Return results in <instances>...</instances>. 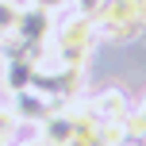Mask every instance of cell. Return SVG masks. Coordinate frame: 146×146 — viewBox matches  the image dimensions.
<instances>
[{
  "label": "cell",
  "instance_id": "277c9868",
  "mask_svg": "<svg viewBox=\"0 0 146 146\" xmlns=\"http://www.w3.org/2000/svg\"><path fill=\"white\" fill-rule=\"evenodd\" d=\"M15 108V115H19V123H38V119H46L54 108H58V100H54V92H42V88L31 81L27 88H19V92H12V100H8Z\"/></svg>",
  "mask_w": 146,
  "mask_h": 146
},
{
  "label": "cell",
  "instance_id": "8fae6325",
  "mask_svg": "<svg viewBox=\"0 0 146 146\" xmlns=\"http://www.w3.org/2000/svg\"><path fill=\"white\" fill-rule=\"evenodd\" d=\"M31 4H35V8H42V12H50V15H54V12H62V8H66L69 0H31Z\"/></svg>",
  "mask_w": 146,
  "mask_h": 146
},
{
  "label": "cell",
  "instance_id": "7c38bea8",
  "mask_svg": "<svg viewBox=\"0 0 146 146\" xmlns=\"http://www.w3.org/2000/svg\"><path fill=\"white\" fill-rule=\"evenodd\" d=\"M12 146H42V142H12Z\"/></svg>",
  "mask_w": 146,
  "mask_h": 146
},
{
  "label": "cell",
  "instance_id": "6da1fadb",
  "mask_svg": "<svg viewBox=\"0 0 146 146\" xmlns=\"http://www.w3.org/2000/svg\"><path fill=\"white\" fill-rule=\"evenodd\" d=\"M92 23H96V38L123 42V38L142 35L146 8H142V0H104V4L92 12Z\"/></svg>",
  "mask_w": 146,
  "mask_h": 146
},
{
  "label": "cell",
  "instance_id": "7a4b0ae2",
  "mask_svg": "<svg viewBox=\"0 0 146 146\" xmlns=\"http://www.w3.org/2000/svg\"><path fill=\"white\" fill-rule=\"evenodd\" d=\"M54 50L62 54V62L66 66H81L85 69V62L92 58V46H96V23L92 15H69L62 27H54Z\"/></svg>",
  "mask_w": 146,
  "mask_h": 146
},
{
  "label": "cell",
  "instance_id": "8992f818",
  "mask_svg": "<svg viewBox=\"0 0 146 146\" xmlns=\"http://www.w3.org/2000/svg\"><path fill=\"white\" fill-rule=\"evenodd\" d=\"M88 108L96 111V119H127L131 100H127L123 88H104V92L92 96V104H88Z\"/></svg>",
  "mask_w": 146,
  "mask_h": 146
},
{
  "label": "cell",
  "instance_id": "5b68a950",
  "mask_svg": "<svg viewBox=\"0 0 146 146\" xmlns=\"http://www.w3.org/2000/svg\"><path fill=\"white\" fill-rule=\"evenodd\" d=\"M38 139L35 142H42V146H69L73 142V115L66 108H54L46 119H38Z\"/></svg>",
  "mask_w": 146,
  "mask_h": 146
},
{
  "label": "cell",
  "instance_id": "ba28073f",
  "mask_svg": "<svg viewBox=\"0 0 146 146\" xmlns=\"http://www.w3.org/2000/svg\"><path fill=\"white\" fill-rule=\"evenodd\" d=\"M123 123H127V139H131L135 146H146V111L142 108H131Z\"/></svg>",
  "mask_w": 146,
  "mask_h": 146
},
{
  "label": "cell",
  "instance_id": "3957f363",
  "mask_svg": "<svg viewBox=\"0 0 146 146\" xmlns=\"http://www.w3.org/2000/svg\"><path fill=\"white\" fill-rule=\"evenodd\" d=\"M12 50H19V46H31V50H35V46H42V42H50L54 38V15L50 12H42V8H23L19 12V23H15V31L12 35Z\"/></svg>",
  "mask_w": 146,
  "mask_h": 146
},
{
  "label": "cell",
  "instance_id": "52a82bcc",
  "mask_svg": "<svg viewBox=\"0 0 146 146\" xmlns=\"http://www.w3.org/2000/svg\"><path fill=\"white\" fill-rule=\"evenodd\" d=\"M4 85H8V92H19V88H27V85H31V62H27V54H19V50L8 54Z\"/></svg>",
  "mask_w": 146,
  "mask_h": 146
},
{
  "label": "cell",
  "instance_id": "9a60e30c",
  "mask_svg": "<svg viewBox=\"0 0 146 146\" xmlns=\"http://www.w3.org/2000/svg\"><path fill=\"white\" fill-rule=\"evenodd\" d=\"M142 8H146V0H142Z\"/></svg>",
  "mask_w": 146,
  "mask_h": 146
},
{
  "label": "cell",
  "instance_id": "30bf717a",
  "mask_svg": "<svg viewBox=\"0 0 146 146\" xmlns=\"http://www.w3.org/2000/svg\"><path fill=\"white\" fill-rule=\"evenodd\" d=\"M15 131H19V115H15L12 104H0V139L15 142Z\"/></svg>",
  "mask_w": 146,
  "mask_h": 146
},
{
  "label": "cell",
  "instance_id": "4fadbf2b",
  "mask_svg": "<svg viewBox=\"0 0 146 146\" xmlns=\"http://www.w3.org/2000/svg\"><path fill=\"white\" fill-rule=\"evenodd\" d=\"M139 108H142V111H146V92H142V100H139Z\"/></svg>",
  "mask_w": 146,
  "mask_h": 146
},
{
  "label": "cell",
  "instance_id": "5bb4252c",
  "mask_svg": "<svg viewBox=\"0 0 146 146\" xmlns=\"http://www.w3.org/2000/svg\"><path fill=\"white\" fill-rule=\"evenodd\" d=\"M0 146H12V142H8V139H0Z\"/></svg>",
  "mask_w": 146,
  "mask_h": 146
},
{
  "label": "cell",
  "instance_id": "9c48e42d",
  "mask_svg": "<svg viewBox=\"0 0 146 146\" xmlns=\"http://www.w3.org/2000/svg\"><path fill=\"white\" fill-rule=\"evenodd\" d=\"M19 12L23 8L15 4V0H0V38H8L15 31V23H19Z\"/></svg>",
  "mask_w": 146,
  "mask_h": 146
}]
</instances>
